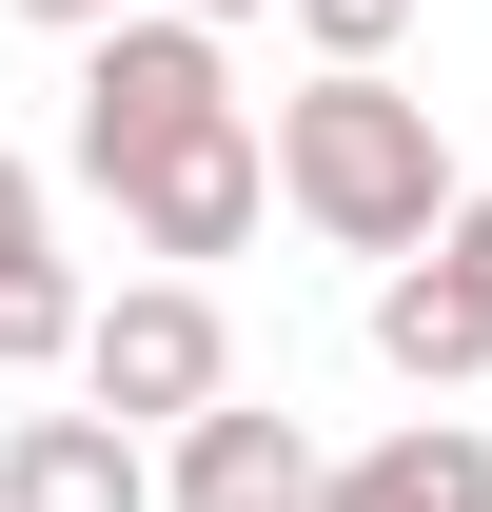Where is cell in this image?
<instances>
[{
  "label": "cell",
  "mask_w": 492,
  "mask_h": 512,
  "mask_svg": "<svg viewBox=\"0 0 492 512\" xmlns=\"http://www.w3.org/2000/svg\"><path fill=\"white\" fill-rule=\"evenodd\" d=\"M374 355H394V375L414 394H453V375H492V276H453V256H394V276H374Z\"/></svg>",
  "instance_id": "7"
},
{
  "label": "cell",
  "mask_w": 492,
  "mask_h": 512,
  "mask_svg": "<svg viewBox=\"0 0 492 512\" xmlns=\"http://www.w3.org/2000/svg\"><path fill=\"white\" fill-rule=\"evenodd\" d=\"M433 256H453V276H492V178L453 197V217H433Z\"/></svg>",
  "instance_id": "11"
},
{
  "label": "cell",
  "mask_w": 492,
  "mask_h": 512,
  "mask_svg": "<svg viewBox=\"0 0 492 512\" xmlns=\"http://www.w3.org/2000/svg\"><path fill=\"white\" fill-rule=\"evenodd\" d=\"M178 20H256V0H178Z\"/></svg>",
  "instance_id": "14"
},
{
  "label": "cell",
  "mask_w": 492,
  "mask_h": 512,
  "mask_svg": "<svg viewBox=\"0 0 492 512\" xmlns=\"http://www.w3.org/2000/svg\"><path fill=\"white\" fill-rule=\"evenodd\" d=\"M237 119V79H217V20H178V0H119V20H79V119H60V158L99 197H138L178 138H217Z\"/></svg>",
  "instance_id": "2"
},
{
  "label": "cell",
  "mask_w": 492,
  "mask_h": 512,
  "mask_svg": "<svg viewBox=\"0 0 492 512\" xmlns=\"http://www.w3.org/2000/svg\"><path fill=\"white\" fill-rule=\"evenodd\" d=\"M20 237H40V158H0V256H20Z\"/></svg>",
  "instance_id": "12"
},
{
  "label": "cell",
  "mask_w": 492,
  "mask_h": 512,
  "mask_svg": "<svg viewBox=\"0 0 492 512\" xmlns=\"http://www.w3.org/2000/svg\"><path fill=\"white\" fill-rule=\"evenodd\" d=\"M276 197H296L335 256H414L433 217H453V138H433V99H414V79L315 60L296 99H276Z\"/></svg>",
  "instance_id": "1"
},
{
  "label": "cell",
  "mask_w": 492,
  "mask_h": 512,
  "mask_svg": "<svg viewBox=\"0 0 492 512\" xmlns=\"http://www.w3.org/2000/svg\"><path fill=\"white\" fill-rule=\"evenodd\" d=\"M79 316H99V296L60 276V237H20V256H0V375H60Z\"/></svg>",
  "instance_id": "9"
},
{
  "label": "cell",
  "mask_w": 492,
  "mask_h": 512,
  "mask_svg": "<svg viewBox=\"0 0 492 512\" xmlns=\"http://www.w3.org/2000/svg\"><path fill=\"white\" fill-rule=\"evenodd\" d=\"M0 512H158V473H138V434L79 394V414H20V434H0Z\"/></svg>",
  "instance_id": "6"
},
{
  "label": "cell",
  "mask_w": 492,
  "mask_h": 512,
  "mask_svg": "<svg viewBox=\"0 0 492 512\" xmlns=\"http://www.w3.org/2000/svg\"><path fill=\"white\" fill-rule=\"evenodd\" d=\"M79 394H99L119 434H178L197 394H237V335H217V296H197V276H138V296H99V316H79Z\"/></svg>",
  "instance_id": "3"
},
{
  "label": "cell",
  "mask_w": 492,
  "mask_h": 512,
  "mask_svg": "<svg viewBox=\"0 0 492 512\" xmlns=\"http://www.w3.org/2000/svg\"><path fill=\"white\" fill-rule=\"evenodd\" d=\"M119 217H138V256H178V276H197V256H237L256 217H276V138H256V119L178 138V158H158V178H138Z\"/></svg>",
  "instance_id": "5"
},
{
  "label": "cell",
  "mask_w": 492,
  "mask_h": 512,
  "mask_svg": "<svg viewBox=\"0 0 492 512\" xmlns=\"http://www.w3.org/2000/svg\"><path fill=\"white\" fill-rule=\"evenodd\" d=\"M20 20H60V40H79V20H119V0H20Z\"/></svg>",
  "instance_id": "13"
},
{
  "label": "cell",
  "mask_w": 492,
  "mask_h": 512,
  "mask_svg": "<svg viewBox=\"0 0 492 512\" xmlns=\"http://www.w3.org/2000/svg\"><path fill=\"white\" fill-rule=\"evenodd\" d=\"M315 512H492V434L473 414H414V434H374Z\"/></svg>",
  "instance_id": "8"
},
{
  "label": "cell",
  "mask_w": 492,
  "mask_h": 512,
  "mask_svg": "<svg viewBox=\"0 0 492 512\" xmlns=\"http://www.w3.org/2000/svg\"><path fill=\"white\" fill-rule=\"evenodd\" d=\"M276 20H296L315 60H394V40H414V0H276Z\"/></svg>",
  "instance_id": "10"
},
{
  "label": "cell",
  "mask_w": 492,
  "mask_h": 512,
  "mask_svg": "<svg viewBox=\"0 0 492 512\" xmlns=\"http://www.w3.org/2000/svg\"><path fill=\"white\" fill-rule=\"evenodd\" d=\"M315 493H335V453H315L296 414H256V394H197L178 473H158V512H315Z\"/></svg>",
  "instance_id": "4"
}]
</instances>
